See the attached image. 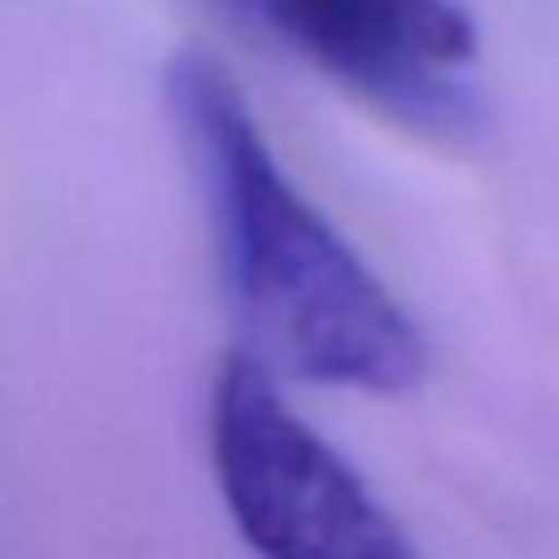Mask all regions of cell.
<instances>
[{
	"label": "cell",
	"mask_w": 559,
	"mask_h": 559,
	"mask_svg": "<svg viewBox=\"0 0 559 559\" xmlns=\"http://www.w3.org/2000/svg\"><path fill=\"white\" fill-rule=\"evenodd\" d=\"M209 461L233 530L258 559H421L402 520L253 357H223Z\"/></svg>",
	"instance_id": "7a4b0ae2"
},
{
	"label": "cell",
	"mask_w": 559,
	"mask_h": 559,
	"mask_svg": "<svg viewBox=\"0 0 559 559\" xmlns=\"http://www.w3.org/2000/svg\"><path fill=\"white\" fill-rule=\"evenodd\" d=\"M287 50L312 60L352 95L412 119L465 115V64L480 50L461 0H238Z\"/></svg>",
	"instance_id": "3957f363"
},
{
	"label": "cell",
	"mask_w": 559,
	"mask_h": 559,
	"mask_svg": "<svg viewBox=\"0 0 559 559\" xmlns=\"http://www.w3.org/2000/svg\"><path fill=\"white\" fill-rule=\"evenodd\" d=\"M169 109L209 209L243 357L277 381L406 396L426 381V337L367 258L277 164L253 105L203 50L169 64Z\"/></svg>",
	"instance_id": "6da1fadb"
}]
</instances>
